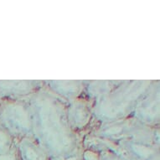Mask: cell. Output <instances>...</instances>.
<instances>
[{
  "label": "cell",
  "mask_w": 160,
  "mask_h": 160,
  "mask_svg": "<svg viewBox=\"0 0 160 160\" xmlns=\"http://www.w3.org/2000/svg\"><path fill=\"white\" fill-rule=\"evenodd\" d=\"M8 151V145H7V140L3 135V131L0 130V156H3Z\"/></svg>",
  "instance_id": "obj_1"
},
{
  "label": "cell",
  "mask_w": 160,
  "mask_h": 160,
  "mask_svg": "<svg viewBox=\"0 0 160 160\" xmlns=\"http://www.w3.org/2000/svg\"><path fill=\"white\" fill-rule=\"evenodd\" d=\"M106 160H117V159H106Z\"/></svg>",
  "instance_id": "obj_2"
}]
</instances>
